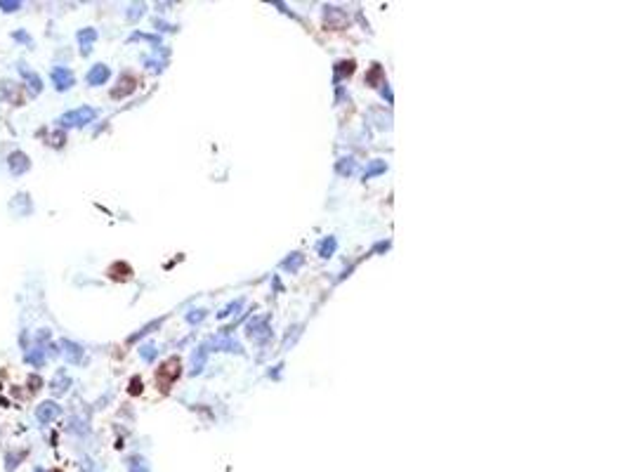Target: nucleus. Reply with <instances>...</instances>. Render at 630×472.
<instances>
[{"instance_id":"f257e3e1","label":"nucleus","mask_w":630,"mask_h":472,"mask_svg":"<svg viewBox=\"0 0 630 472\" xmlns=\"http://www.w3.org/2000/svg\"><path fill=\"white\" fill-rule=\"evenodd\" d=\"M97 118V111L92 107H78L74 111H66L64 116L59 118V125L62 128H80V125H87Z\"/></svg>"},{"instance_id":"f03ea898","label":"nucleus","mask_w":630,"mask_h":472,"mask_svg":"<svg viewBox=\"0 0 630 472\" xmlns=\"http://www.w3.org/2000/svg\"><path fill=\"white\" fill-rule=\"evenodd\" d=\"M180 376V359H168L165 364L158 368V373H156V383H158L163 390H168L172 385V380Z\"/></svg>"},{"instance_id":"7ed1b4c3","label":"nucleus","mask_w":630,"mask_h":472,"mask_svg":"<svg viewBox=\"0 0 630 472\" xmlns=\"http://www.w3.org/2000/svg\"><path fill=\"white\" fill-rule=\"evenodd\" d=\"M52 83H54V87H57L59 92H64V90H69V87L76 83V76H74L71 69H66V66H57V69H52Z\"/></svg>"},{"instance_id":"20e7f679","label":"nucleus","mask_w":630,"mask_h":472,"mask_svg":"<svg viewBox=\"0 0 630 472\" xmlns=\"http://www.w3.org/2000/svg\"><path fill=\"white\" fill-rule=\"evenodd\" d=\"M109 76H111L109 66L95 64L90 71H87V83H90V85H104V83L109 80Z\"/></svg>"},{"instance_id":"39448f33","label":"nucleus","mask_w":630,"mask_h":472,"mask_svg":"<svg viewBox=\"0 0 630 472\" xmlns=\"http://www.w3.org/2000/svg\"><path fill=\"white\" fill-rule=\"evenodd\" d=\"M29 158H26V154H22V151H14V154H10V170L14 172V175H22V172H26L29 170Z\"/></svg>"},{"instance_id":"423d86ee","label":"nucleus","mask_w":630,"mask_h":472,"mask_svg":"<svg viewBox=\"0 0 630 472\" xmlns=\"http://www.w3.org/2000/svg\"><path fill=\"white\" fill-rule=\"evenodd\" d=\"M57 413H59V406H57L54 401H45V404H40L38 411H36V416H38L40 423H50L52 418H57Z\"/></svg>"},{"instance_id":"0eeeda50","label":"nucleus","mask_w":630,"mask_h":472,"mask_svg":"<svg viewBox=\"0 0 630 472\" xmlns=\"http://www.w3.org/2000/svg\"><path fill=\"white\" fill-rule=\"evenodd\" d=\"M97 40V31L95 29H83V31H78V43H80V52L87 54L90 52V45Z\"/></svg>"},{"instance_id":"6e6552de","label":"nucleus","mask_w":630,"mask_h":472,"mask_svg":"<svg viewBox=\"0 0 630 472\" xmlns=\"http://www.w3.org/2000/svg\"><path fill=\"white\" fill-rule=\"evenodd\" d=\"M118 85H123V87H118V90H114L111 95H114V97H123V95H128V92H132V90H135V78L125 74L123 78H120V83H118Z\"/></svg>"},{"instance_id":"1a4fd4ad","label":"nucleus","mask_w":630,"mask_h":472,"mask_svg":"<svg viewBox=\"0 0 630 472\" xmlns=\"http://www.w3.org/2000/svg\"><path fill=\"white\" fill-rule=\"evenodd\" d=\"M19 71H22V76L31 83V90H36V92H40V90H43V80H40V76H36L33 71L24 69V64H19Z\"/></svg>"},{"instance_id":"9d476101","label":"nucleus","mask_w":630,"mask_h":472,"mask_svg":"<svg viewBox=\"0 0 630 472\" xmlns=\"http://www.w3.org/2000/svg\"><path fill=\"white\" fill-rule=\"evenodd\" d=\"M205 356H208V350L205 347H201L198 350V356H194V373H198L203 368V364H205Z\"/></svg>"},{"instance_id":"9b49d317","label":"nucleus","mask_w":630,"mask_h":472,"mask_svg":"<svg viewBox=\"0 0 630 472\" xmlns=\"http://www.w3.org/2000/svg\"><path fill=\"white\" fill-rule=\"evenodd\" d=\"M333 250H335V238H328V241H323V246H321L319 253L323 255V258H328Z\"/></svg>"},{"instance_id":"f8f14e48","label":"nucleus","mask_w":630,"mask_h":472,"mask_svg":"<svg viewBox=\"0 0 630 472\" xmlns=\"http://www.w3.org/2000/svg\"><path fill=\"white\" fill-rule=\"evenodd\" d=\"M378 172H385V163L383 161L371 163V168L366 170V177H373V175H378Z\"/></svg>"},{"instance_id":"ddd939ff","label":"nucleus","mask_w":630,"mask_h":472,"mask_svg":"<svg viewBox=\"0 0 630 472\" xmlns=\"http://www.w3.org/2000/svg\"><path fill=\"white\" fill-rule=\"evenodd\" d=\"M22 7V2H7V0H0V10H5V12H14V10H19Z\"/></svg>"},{"instance_id":"4468645a","label":"nucleus","mask_w":630,"mask_h":472,"mask_svg":"<svg viewBox=\"0 0 630 472\" xmlns=\"http://www.w3.org/2000/svg\"><path fill=\"white\" fill-rule=\"evenodd\" d=\"M64 347H69V356H71V361L80 356V347H78V345H74V343H64Z\"/></svg>"},{"instance_id":"2eb2a0df","label":"nucleus","mask_w":630,"mask_h":472,"mask_svg":"<svg viewBox=\"0 0 630 472\" xmlns=\"http://www.w3.org/2000/svg\"><path fill=\"white\" fill-rule=\"evenodd\" d=\"M338 66H340V74H352L354 71V62H342Z\"/></svg>"},{"instance_id":"dca6fc26","label":"nucleus","mask_w":630,"mask_h":472,"mask_svg":"<svg viewBox=\"0 0 630 472\" xmlns=\"http://www.w3.org/2000/svg\"><path fill=\"white\" fill-rule=\"evenodd\" d=\"M154 354H156V352H154V345H147V347L142 350V356H144L147 361H149V359H154Z\"/></svg>"},{"instance_id":"f3484780","label":"nucleus","mask_w":630,"mask_h":472,"mask_svg":"<svg viewBox=\"0 0 630 472\" xmlns=\"http://www.w3.org/2000/svg\"><path fill=\"white\" fill-rule=\"evenodd\" d=\"M203 316H205V312L198 310V314H189V321H192V323H194V321H201Z\"/></svg>"},{"instance_id":"a211bd4d","label":"nucleus","mask_w":630,"mask_h":472,"mask_svg":"<svg viewBox=\"0 0 630 472\" xmlns=\"http://www.w3.org/2000/svg\"><path fill=\"white\" fill-rule=\"evenodd\" d=\"M142 390V383L139 380H132V392H139Z\"/></svg>"}]
</instances>
